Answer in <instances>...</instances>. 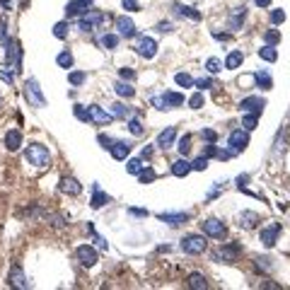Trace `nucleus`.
<instances>
[{"label": "nucleus", "instance_id": "nucleus-1", "mask_svg": "<svg viewBox=\"0 0 290 290\" xmlns=\"http://www.w3.org/2000/svg\"><path fill=\"white\" fill-rule=\"evenodd\" d=\"M25 157H27L29 165L42 167V169H46V167L51 165V152L46 150V145H42V143H32V145H27Z\"/></svg>", "mask_w": 290, "mask_h": 290}, {"label": "nucleus", "instance_id": "nucleus-2", "mask_svg": "<svg viewBox=\"0 0 290 290\" xmlns=\"http://www.w3.org/2000/svg\"><path fill=\"white\" fill-rule=\"evenodd\" d=\"M150 102L157 111H169V109L181 107V104H184V97H181L179 92H165V95H152Z\"/></svg>", "mask_w": 290, "mask_h": 290}, {"label": "nucleus", "instance_id": "nucleus-3", "mask_svg": "<svg viewBox=\"0 0 290 290\" xmlns=\"http://www.w3.org/2000/svg\"><path fill=\"white\" fill-rule=\"evenodd\" d=\"M181 249H184L189 256H198V254H203L208 249V239L203 235H186L181 239Z\"/></svg>", "mask_w": 290, "mask_h": 290}, {"label": "nucleus", "instance_id": "nucleus-4", "mask_svg": "<svg viewBox=\"0 0 290 290\" xmlns=\"http://www.w3.org/2000/svg\"><path fill=\"white\" fill-rule=\"evenodd\" d=\"M239 254H242V247H239V244H227V247L213 249L210 259L218 261V263H235Z\"/></svg>", "mask_w": 290, "mask_h": 290}, {"label": "nucleus", "instance_id": "nucleus-5", "mask_svg": "<svg viewBox=\"0 0 290 290\" xmlns=\"http://www.w3.org/2000/svg\"><path fill=\"white\" fill-rule=\"evenodd\" d=\"M203 232L208 237H213V239H225L227 237V227L218 218H208V220H203Z\"/></svg>", "mask_w": 290, "mask_h": 290}, {"label": "nucleus", "instance_id": "nucleus-6", "mask_svg": "<svg viewBox=\"0 0 290 290\" xmlns=\"http://www.w3.org/2000/svg\"><path fill=\"white\" fill-rule=\"evenodd\" d=\"M75 259L80 261V266L92 268V266L97 263V249L90 247V244H80V247L75 249Z\"/></svg>", "mask_w": 290, "mask_h": 290}, {"label": "nucleus", "instance_id": "nucleus-7", "mask_svg": "<svg viewBox=\"0 0 290 290\" xmlns=\"http://www.w3.org/2000/svg\"><path fill=\"white\" fill-rule=\"evenodd\" d=\"M227 143H230V150H232V155H239V152L247 148V143H249L247 131H244V128H235V131L230 133Z\"/></svg>", "mask_w": 290, "mask_h": 290}, {"label": "nucleus", "instance_id": "nucleus-8", "mask_svg": "<svg viewBox=\"0 0 290 290\" xmlns=\"http://www.w3.org/2000/svg\"><path fill=\"white\" fill-rule=\"evenodd\" d=\"M102 20H104V15L99 13V10H87L78 20V27L83 29V32H92V29H97V25H102Z\"/></svg>", "mask_w": 290, "mask_h": 290}, {"label": "nucleus", "instance_id": "nucleus-9", "mask_svg": "<svg viewBox=\"0 0 290 290\" xmlns=\"http://www.w3.org/2000/svg\"><path fill=\"white\" fill-rule=\"evenodd\" d=\"M25 95H27L29 104H34V107H46V97L42 95V90H39V83H37L34 78H32V80H27Z\"/></svg>", "mask_w": 290, "mask_h": 290}, {"label": "nucleus", "instance_id": "nucleus-10", "mask_svg": "<svg viewBox=\"0 0 290 290\" xmlns=\"http://www.w3.org/2000/svg\"><path fill=\"white\" fill-rule=\"evenodd\" d=\"M136 54H138L140 58H145V61L155 58V54H157V42H155L152 37H143L138 42V46H136Z\"/></svg>", "mask_w": 290, "mask_h": 290}, {"label": "nucleus", "instance_id": "nucleus-11", "mask_svg": "<svg viewBox=\"0 0 290 290\" xmlns=\"http://www.w3.org/2000/svg\"><path fill=\"white\" fill-rule=\"evenodd\" d=\"M114 25H116V32H119V37H126V39L136 37V25H133V20H131L128 15H121V17H116V20H114Z\"/></svg>", "mask_w": 290, "mask_h": 290}, {"label": "nucleus", "instance_id": "nucleus-12", "mask_svg": "<svg viewBox=\"0 0 290 290\" xmlns=\"http://www.w3.org/2000/svg\"><path fill=\"white\" fill-rule=\"evenodd\" d=\"M278 235H280V225L278 222H271L268 227H263L261 235H259V239H261L263 247H273L278 242Z\"/></svg>", "mask_w": 290, "mask_h": 290}, {"label": "nucleus", "instance_id": "nucleus-13", "mask_svg": "<svg viewBox=\"0 0 290 290\" xmlns=\"http://www.w3.org/2000/svg\"><path fill=\"white\" fill-rule=\"evenodd\" d=\"M174 140H177V126H169L165 131H160L157 148H160V150H169V148H174Z\"/></svg>", "mask_w": 290, "mask_h": 290}, {"label": "nucleus", "instance_id": "nucleus-14", "mask_svg": "<svg viewBox=\"0 0 290 290\" xmlns=\"http://www.w3.org/2000/svg\"><path fill=\"white\" fill-rule=\"evenodd\" d=\"M58 189L63 193H68V196H80L83 193V184L75 177H63V179L58 181Z\"/></svg>", "mask_w": 290, "mask_h": 290}, {"label": "nucleus", "instance_id": "nucleus-15", "mask_svg": "<svg viewBox=\"0 0 290 290\" xmlns=\"http://www.w3.org/2000/svg\"><path fill=\"white\" fill-rule=\"evenodd\" d=\"M263 107H266V102H263L261 97H247V99L239 104V109H242V111H247V114H256V116L261 114Z\"/></svg>", "mask_w": 290, "mask_h": 290}, {"label": "nucleus", "instance_id": "nucleus-16", "mask_svg": "<svg viewBox=\"0 0 290 290\" xmlns=\"http://www.w3.org/2000/svg\"><path fill=\"white\" fill-rule=\"evenodd\" d=\"M111 119H114V116H111L109 111H104L102 107H97V104L90 107V121H95L97 126H109Z\"/></svg>", "mask_w": 290, "mask_h": 290}, {"label": "nucleus", "instance_id": "nucleus-17", "mask_svg": "<svg viewBox=\"0 0 290 290\" xmlns=\"http://www.w3.org/2000/svg\"><path fill=\"white\" fill-rule=\"evenodd\" d=\"M157 218H160L162 222H167L169 227H179V225H184L191 215H189V213H160Z\"/></svg>", "mask_w": 290, "mask_h": 290}, {"label": "nucleus", "instance_id": "nucleus-18", "mask_svg": "<svg viewBox=\"0 0 290 290\" xmlns=\"http://www.w3.org/2000/svg\"><path fill=\"white\" fill-rule=\"evenodd\" d=\"M20 145H22V131H20V128L8 131V133H5V148H8L10 152H17L20 150Z\"/></svg>", "mask_w": 290, "mask_h": 290}, {"label": "nucleus", "instance_id": "nucleus-19", "mask_svg": "<svg viewBox=\"0 0 290 290\" xmlns=\"http://www.w3.org/2000/svg\"><path fill=\"white\" fill-rule=\"evenodd\" d=\"M109 152L114 160H126L128 157V152H131V145L126 143V140H114L109 145Z\"/></svg>", "mask_w": 290, "mask_h": 290}, {"label": "nucleus", "instance_id": "nucleus-20", "mask_svg": "<svg viewBox=\"0 0 290 290\" xmlns=\"http://www.w3.org/2000/svg\"><path fill=\"white\" fill-rule=\"evenodd\" d=\"M87 8H90L87 0H73V3L66 5V15H68V17H83V15L87 13Z\"/></svg>", "mask_w": 290, "mask_h": 290}, {"label": "nucleus", "instance_id": "nucleus-21", "mask_svg": "<svg viewBox=\"0 0 290 290\" xmlns=\"http://www.w3.org/2000/svg\"><path fill=\"white\" fill-rule=\"evenodd\" d=\"M8 285L10 288H27V280H25V273H22L20 266H13V271L8 276Z\"/></svg>", "mask_w": 290, "mask_h": 290}, {"label": "nucleus", "instance_id": "nucleus-22", "mask_svg": "<svg viewBox=\"0 0 290 290\" xmlns=\"http://www.w3.org/2000/svg\"><path fill=\"white\" fill-rule=\"evenodd\" d=\"M254 83H256L259 90H271V87H273V78H271L268 70H256V73H254Z\"/></svg>", "mask_w": 290, "mask_h": 290}, {"label": "nucleus", "instance_id": "nucleus-23", "mask_svg": "<svg viewBox=\"0 0 290 290\" xmlns=\"http://www.w3.org/2000/svg\"><path fill=\"white\" fill-rule=\"evenodd\" d=\"M174 10H177V15L179 17H186V20H193V22H201V13L196 10V8H191V5H174Z\"/></svg>", "mask_w": 290, "mask_h": 290}, {"label": "nucleus", "instance_id": "nucleus-24", "mask_svg": "<svg viewBox=\"0 0 290 290\" xmlns=\"http://www.w3.org/2000/svg\"><path fill=\"white\" fill-rule=\"evenodd\" d=\"M107 203H109V196L102 191L99 184H95V186H92V208H104Z\"/></svg>", "mask_w": 290, "mask_h": 290}, {"label": "nucleus", "instance_id": "nucleus-25", "mask_svg": "<svg viewBox=\"0 0 290 290\" xmlns=\"http://www.w3.org/2000/svg\"><path fill=\"white\" fill-rule=\"evenodd\" d=\"M239 225H242V227H247V230H251V227H256V225H259V213H251V210H244V213L239 215Z\"/></svg>", "mask_w": 290, "mask_h": 290}, {"label": "nucleus", "instance_id": "nucleus-26", "mask_svg": "<svg viewBox=\"0 0 290 290\" xmlns=\"http://www.w3.org/2000/svg\"><path fill=\"white\" fill-rule=\"evenodd\" d=\"M244 17H247V8H237L235 13L230 15V32H235V29L242 27Z\"/></svg>", "mask_w": 290, "mask_h": 290}, {"label": "nucleus", "instance_id": "nucleus-27", "mask_svg": "<svg viewBox=\"0 0 290 290\" xmlns=\"http://www.w3.org/2000/svg\"><path fill=\"white\" fill-rule=\"evenodd\" d=\"M242 61H244V54L242 51H230L227 54V58H225V68H230V70H235L242 66Z\"/></svg>", "mask_w": 290, "mask_h": 290}, {"label": "nucleus", "instance_id": "nucleus-28", "mask_svg": "<svg viewBox=\"0 0 290 290\" xmlns=\"http://www.w3.org/2000/svg\"><path fill=\"white\" fill-rule=\"evenodd\" d=\"M191 172V162H186V160H177V162H172V174L174 177H186Z\"/></svg>", "mask_w": 290, "mask_h": 290}, {"label": "nucleus", "instance_id": "nucleus-29", "mask_svg": "<svg viewBox=\"0 0 290 290\" xmlns=\"http://www.w3.org/2000/svg\"><path fill=\"white\" fill-rule=\"evenodd\" d=\"M189 285L196 290H208V280L203 273H191V276H189Z\"/></svg>", "mask_w": 290, "mask_h": 290}, {"label": "nucleus", "instance_id": "nucleus-30", "mask_svg": "<svg viewBox=\"0 0 290 290\" xmlns=\"http://www.w3.org/2000/svg\"><path fill=\"white\" fill-rule=\"evenodd\" d=\"M114 92H116L119 97H126V99H128V97L136 95V87H131L128 83H116L114 85Z\"/></svg>", "mask_w": 290, "mask_h": 290}, {"label": "nucleus", "instance_id": "nucleus-31", "mask_svg": "<svg viewBox=\"0 0 290 290\" xmlns=\"http://www.w3.org/2000/svg\"><path fill=\"white\" fill-rule=\"evenodd\" d=\"M136 177H138L140 184H150V181L155 179V177H157V172H155L152 167H143V169H140V172L136 174Z\"/></svg>", "mask_w": 290, "mask_h": 290}, {"label": "nucleus", "instance_id": "nucleus-32", "mask_svg": "<svg viewBox=\"0 0 290 290\" xmlns=\"http://www.w3.org/2000/svg\"><path fill=\"white\" fill-rule=\"evenodd\" d=\"M56 63H58L61 68H73V54H70L68 49H66V51H61V54L56 56Z\"/></svg>", "mask_w": 290, "mask_h": 290}, {"label": "nucleus", "instance_id": "nucleus-33", "mask_svg": "<svg viewBox=\"0 0 290 290\" xmlns=\"http://www.w3.org/2000/svg\"><path fill=\"white\" fill-rule=\"evenodd\" d=\"M143 167H145L143 157H131V160H128V165H126V172H128V174H138Z\"/></svg>", "mask_w": 290, "mask_h": 290}, {"label": "nucleus", "instance_id": "nucleus-34", "mask_svg": "<svg viewBox=\"0 0 290 290\" xmlns=\"http://www.w3.org/2000/svg\"><path fill=\"white\" fill-rule=\"evenodd\" d=\"M99 44H102L104 49H109V51H114V49L119 46V34H104V37L99 39Z\"/></svg>", "mask_w": 290, "mask_h": 290}, {"label": "nucleus", "instance_id": "nucleus-35", "mask_svg": "<svg viewBox=\"0 0 290 290\" xmlns=\"http://www.w3.org/2000/svg\"><path fill=\"white\" fill-rule=\"evenodd\" d=\"M109 114L114 116V119H126V116H128V109H126V104H121V102H114Z\"/></svg>", "mask_w": 290, "mask_h": 290}, {"label": "nucleus", "instance_id": "nucleus-36", "mask_svg": "<svg viewBox=\"0 0 290 290\" xmlns=\"http://www.w3.org/2000/svg\"><path fill=\"white\" fill-rule=\"evenodd\" d=\"M259 56H261L263 61H268V63H273V61H276V58H278V51H276V49H273V46H261V49H259Z\"/></svg>", "mask_w": 290, "mask_h": 290}, {"label": "nucleus", "instance_id": "nucleus-37", "mask_svg": "<svg viewBox=\"0 0 290 290\" xmlns=\"http://www.w3.org/2000/svg\"><path fill=\"white\" fill-rule=\"evenodd\" d=\"M128 131H131L136 138H140V136L145 133V128H143V121H140V119H131V121H128Z\"/></svg>", "mask_w": 290, "mask_h": 290}, {"label": "nucleus", "instance_id": "nucleus-38", "mask_svg": "<svg viewBox=\"0 0 290 290\" xmlns=\"http://www.w3.org/2000/svg\"><path fill=\"white\" fill-rule=\"evenodd\" d=\"M242 126H244V131H254V128H256V126H259V116H256V114H247V116H244V119H242Z\"/></svg>", "mask_w": 290, "mask_h": 290}, {"label": "nucleus", "instance_id": "nucleus-39", "mask_svg": "<svg viewBox=\"0 0 290 290\" xmlns=\"http://www.w3.org/2000/svg\"><path fill=\"white\" fill-rule=\"evenodd\" d=\"M174 83L179 85V87H193V78L189 73H177V75H174Z\"/></svg>", "mask_w": 290, "mask_h": 290}, {"label": "nucleus", "instance_id": "nucleus-40", "mask_svg": "<svg viewBox=\"0 0 290 290\" xmlns=\"http://www.w3.org/2000/svg\"><path fill=\"white\" fill-rule=\"evenodd\" d=\"M73 114H75V119H80L85 124H90V109H85L83 104H75L73 107Z\"/></svg>", "mask_w": 290, "mask_h": 290}, {"label": "nucleus", "instance_id": "nucleus-41", "mask_svg": "<svg viewBox=\"0 0 290 290\" xmlns=\"http://www.w3.org/2000/svg\"><path fill=\"white\" fill-rule=\"evenodd\" d=\"M85 80H87V75H85L83 70H73V73H68V83L70 85H83Z\"/></svg>", "mask_w": 290, "mask_h": 290}, {"label": "nucleus", "instance_id": "nucleus-42", "mask_svg": "<svg viewBox=\"0 0 290 290\" xmlns=\"http://www.w3.org/2000/svg\"><path fill=\"white\" fill-rule=\"evenodd\" d=\"M177 148H179L181 155H189V152H191V136H189V133H186V136H181V140H179V145H177Z\"/></svg>", "mask_w": 290, "mask_h": 290}, {"label": "nucleus", "instance_id": "nucleus-43", "mask_svg": "<svg viewBox=\"0 0 290 290\" xmlns=\"http://www.w3.org/2000/svg\"><path fill=\"white\" fill-rule=\"evenodd\" d=\"M54 37L66 39V37H68V22H58V25H54Z\"/></svg>", "mask_w": 290, "mask_h": 290}, {"label": "nucleus", "instance_id": "nucleus-44", "mask_svg": "<svg viewBox=\"0 0 290 290\" xmlns=\"http://www.w3.org/2000/svg\"><path fill=\"white\" fill-rule=\"evenodd\" d=\"M206 70L208 73H210V75H218V73H220V61H218V58H208L206 61Z\"/></svg>", "mask_w": 290, "mask_h": 290}, {"label": "nucleus", "instance_id": "nucleus-45", "mask_svg": "<svg viewBox=\"0 0 290 290\" xmlns=\"http://www.w3.org/2000/svg\"><path fill=\"white\" fill-rule=\"evenodd\" d=\"M206 167H208V157H206V155H201V157H196V160H193V162H191V169H196V172H203Z\"/></svg>", "mask_w": 290, "mask_h": 290}, {"label": "nucleus", "instance_id": "nucleus-46", "mask_svg": "<svg viewBox=\"0 0 290 290\" xmlns=\"http://www.w3.org/2000/svg\"><path fill=\"white\" fill-rule=\"evenodd\" d=\"M189 107H191V109H201V107H203V95L196 92V95L189 97Z\"/></svg>", "mask_w": 290, "mask_h": 290}, {"label": "nucleus", "instance_id": "nucleus-47", "mask_svg": "<svg viewBox=\"0 0 290 290\" xmlns=\"http://www.w3.org/2000/svg\"><path fill=\"white\" fill-rule=\"evenodd\" d=\"M201 138L206 140V143H215V140H218V133L210 131V128H203V131H201Z\"/></svg>", "mask_w": 290, "mask_h": 290}, {"label": "nucleus", "instance_id": "nucleus-48", "mask_svg": "<svg viewBox=\"0 0 290 290\" xmlns=\"http://www.w3.org/2000/svg\"><path fill=\"white\" fill-rule=\"evenodd\" d=\"M121 5H124V10H128V13H136V10H140L138 0H121Z\"/></svg>", "mask_w": 290, "mask_h": 290}, {"label": "nucleus", "instance_id": "nucleus-49", "mask_svg": "<svg viewBox=\"0 0 290 290\" xmlns=\"http://www.w3.org/2000/svg\"><path fill=\"white\" fill-rule=\"evenodd\" d=\"M266 42L271 44V46H276V44L280 42V34H278L276 29H268V32H266Z\"/></svg>", "mask_w": 290, "mask_h": 290}, {"label": "nucleus", "instance_id": "nucleus-50", "mask_svg": "<svg viewBox=\"0 0 290 290\" xmlns=\"http://www.w3.org/2000/svg\"><path fill=\"white\" fill-rule=\"evenodd\" d=\"M271 22H273V25L285 22V13H283V10H273V13H271Z\"/></svg>", "mask_w": 290, "mask_h": 290}, {"label": "nucleus", "instance_id": "nucleus-51", "mask_svg": "<svg viewBox=\"0 0 290 290\" xmlns=\"http://www.w3.org/2000/svg\"><path fill=\"white\" fill-rule=\"evenodd\" d=\"M119 75H121L124 80H136V70H131V68H121Z\"/></svg>", "mask_w": 290, "mask_h": 290}, {"label": "nucleus", "instance_id": "nucleus-52", "mask_svg": "<svg viewBox=\"0 0 290 290\" xmlns=\"http://www.w3.org/2000/svg\"><path fill=\"white\" fill-rule=\"evenodd\" d=\"M193 85H198V87H201V90H206V87H210V80H208V78H201V80H193Z\"/></svg>", "mask_w": 290, "mask_h": 290}, {"label": "nucleus", "instance_id": "nucleus-53", "mask_svg": "<svg viewBox=\"0 0 290 290\" xmlns=\"http://www.w3.org/2000/svg\"><path fill=\"white\" fill-rule=\"evenodd\" d=\"M92 242H95L97 247L102 249V251H104V249H107V242H104V237H99V235H95V239H92Z\"/></svg>", "mask_w": 290, "mask_h": 290}, {"label": "nucleus", "instance_id": "nucleus-54", "mask_svg": "<svg viewBox=\"0 0 290 290\" xmlns=\"http://www.w3.org/2000/svg\"><path fill=\"white\" fill-rule=\"evenodd\" d=\"M99 143H102V148H107V150H109V145L114 143V140H111L109 136H99Z\"/></svg>", "mask_w": 290, "mask_h": 290}, {"label": "nucleus", "instance_id": "nucleus-55", "mask_svg": "<svg viewBox=\"0 0 290 290\" xmlns=\"http://www.w3.org/2000/svg\"><path fill=\"white\" fill-rule=\"evenodd\" d=\"M5 29H8V25H5V20H0V39H3V42L8 39V32H5Z\"/></svg>", "mask_w": 290, "mask_h": 290}, {"label": "nucleus", "instance_id": "nucleus-56", "mask_svg": "<svg viewBox=\"0 0 290 290\" xmlns=\"http://www.w3.org/2000/svg\"><path fill=\"white\" fill-rule=\"evenodd\" d=\"M128 213H131V215H138V218H145V215H148V213H145L143 208H131Z\"/></svg>", "mask_w": 290, "mask_h": 290}, {"label": "nucleus", "instance_id": "nucleus-57", "mask_svg": "<svg viewBox=\"0 0 290 290\" xmlns=\"http://www.w3.org/2000/svg\"><path fill=\"white\" fill-rule=\"evenodd\" d=\"M0 80H5V83L10 85V83H13V75H10V73H5V70L0 68Z\"/></svg>", "mask_w": 290, "mask_h": 290}, {"label": "nucleus", "instance_id": "nucleus-58", "mask_svg": "<svg viewBox=\"0 0 290 290\" xmlns=\"http://www.w3.org/2000/svg\"><path fill=\"white\" fill-rule=\"evenodd\" d=\"M150 155H152V145H145V148H143V152H140V157H143V160H148Z\"/></svg>", "mask_w": 290, "mask_h": 290}, {"label": "nucleus", "instance_id": "nucleus-59", "mask_svg": "<svg viewBox=\"0 0 290 290\" xmlns=\"http://www.w3.org/2000/svg\"><path fill=\"white\" fill-rule=\"evenodd\" d=\"M155 29H160V32H169V29H172V25H169V22H160Z\"/></svg>", "mask_w": 290, "mask_h": 290}, {"label": "nucleus", "instance_id": "nucleus-60", "mask_svg": "<svg viewBox=\"0 0 290 290\" xmlns=\"http://www.w3.org/2000/svg\"><path fill=\"white\" fill-rule=\"evenodd\" d=\"M256 3V8H268L271 5V0H254Z\"/></svg>", "mask_w": 290, "mask_h": 290}, {"label": "nucleus", "instance_id": "nucleus-61", "mask_svg": "<svg viewBox=\"0 0 290 290\" xmlns=\"http://www.w3.org/2000/svg\"><path fill=\"white\" fill-rule=\"evenodd\" d=\"M0 107H3V95H0Z\"/></svg>", "mask_w": 290, "mask_h": 290}, {"label": "nucleus", "instance_id": "nucleus-62", "mask_svg": "<svg viewBox=\"0 0 290 290\" xmlns=\"http://www.w3.org/2000/svg\"><path fill=\"white\" fill-rule=\"evenodd\" d=\"M87 3H90V5H92V0H87Z\"/></svg>", "mask_w": 290, "mask_h": 290}]
</instances>
